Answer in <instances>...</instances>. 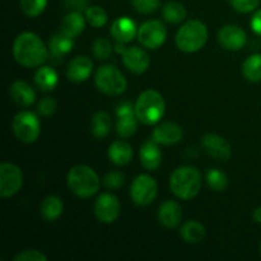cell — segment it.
Instances as JSON below:
<instances>
[{"label":"cell","instance_id":"cell-31","mask_svg":"<svg viewBox=\"0 0 261 261\" xmlns=\"http://www.w3.org/2000/svg\"><path fill=\"white\" fill-rule=\"evenodd\" d=\"M84 14H86L87 22L94 28L103 27L107 23V20H109V15H107L106 10L103 8L98 7V5L88 7L86 9V12H84Z\"/></svg>","mask_w":261,"mask_h":261},{"label":"cell","instance_id":"cell-44","mask_svg":"<svg viewBox=\"0 0 261 261\" xmlns=\"http://www.w3.org/2000/svg\"><path fill=\"white\" fill-rule=\"evenodd\" d=\"M260 251H261V244H260Z\"/></svg>","mask_w":261,"mask_h":261},{"label":"cell","instance_id":"cell-17","mask_svg":"<svg viewBox=\"0 0 261 261\" xmlns=\"http://www.w3.org/2000/svg\"><path fill=\"white\" fill-rule=\"evenodd\" d=\"M184 132L176 122L165 121L153 129V139L162 145L177 144L182 139Z\"/></svg>","mask_w":261,"mask_h":261},{"label":"cell","instance_id":"cell-41","mask_svg":"<svg viewBox=\"0 0 261 261\" xmlns=\"http://www.w3.org/2000/svg\"><path fill=\"white\" fill-rule=\"evenodd\" d=\"M126 115H135V106H133L129 101H122L116 107V116H126Z\"/></svg>","mask_w":261,"mask_h":261},{"label":"cell","instance_id":"cell-15","mask_svg":"<svg viewBox=\"0 0 261 261\" xmlns=\"http://www.w3.org/2000/svg\"><path fill=\"white\" fill-rule=\"evenodd\" d=\"M48 59L53 61L55 65L63 63L64 58L73 50L74 38L68 37L63 32H58L51 36L48 40Z\"/></svg>","mask_w":261,"mask_h":261},{"label":"cell","instance_id":"cell-8","mask_svg":"<svg viewBox=\"0 0 261 261\" xmlns=\"http://www.w3.org/2000/svg\"><path fill=\"white\" fill-rule=\"evenodd\" d=\"M138 40L144 47L157 50L167 40V28L160 19H149L138 30Z\"/></svg>","mask_w":261,"mask_h":261},{"label":"cell","instance_id":"cell-39","mask_svg":"<svg viewBox=\"0 0 261 261\" xmlns=\"http://www.w3.org/2000/svg\"><path fill=\"white\" fill-rule=\"evenodd\" d=\"M56 111V101L51 97H46V98H42L40 102H38L37 106V112L42 116H51L54 115V112Z\"/></svg>","mask_w":261,"mask_h":261},{"label":"cell","instance_id":"cell-35","mask_svg":"<svg viewBox=\"0 0 261 261\" xmlns=\"http://www.w3.org/2000/svg\"><path fill=\"white\" fill-rule=\"evenodd\" d=\"M133 8L140 14H152L160 8L161 0H130Z\"/></svg>","mask_w":261,"mask_h":261},{"label":"cell","instance_id":"cell-16","mask_svg":"<svg viewBox=\"0 0 261 261\" xmlns=\"http://www.w3.org/2000/svg\"><path fill=\"white\" fill-rule=\"evenodd\" d=\"M182 221V209L175 200H166L158 209V222L165 228H177Z\"/></svg>","mask_w":261,"mask_h":261},{"label":"cell","instance_id":"cell-27","mask_svg":"<svg viewBox=\"0 0 261 261\" xmlns=\"http://www.w3.org/2000/svg\"><path fill=\"white\" fill-rule=\"evenodd\" d=\"M112 129L111 116L106 111H98L92 117L91 132L96 139H102L110 134Z\"/></svg>","mask_w":261,"mask_h":261},{"label":"cell","instance_id":"cell-21","mask_svg":"<svg viewBox=\"0 0 261 261\" xmlns=\"http://www.w3.org/2000/svg\"><path fill=\"white\" fill-rule=\"evenodd\" d=\"M9 94L13 102L20 107H30L36 101V92L27 82L15 81L9 87Z\"/></svg>","mask_w":261,"mask_h":261},{"label":"cell","instance_id":"cell-9","mask_svg":"<svg viewBox=\"0 0 261 261\" xmlns=\"http://www.w3.org/2000/svg\"><path fill=\"white\" fill-rule=\"evenodd\" d=\"M158 193V185L149 175H139L133 181L130 195L133 201L139 206H147L154 201Z\"/></svg>","mask_w":261,"mask_h":261},{"label":"cell","instance_id":"cell-38","mask_svg":"<svg viewBox=\"0 0 261 261\" xmlns=\"http://www.w3.org/2000/svg\"><path fill=\"white\" fill-rule=\"evenodd\" d=\"M14 261H47V256L38 250H24L15 255Z\"/></svg>","mask_w":261,"mask_h":261},{"label":"cell","instance_id":"cell-24","mask_svg":"<svg viewBox=\"0 0 261 261\" xmlns=\"http://www.w3.org/2000/svg\"><path fill=\"white\" fill-rule=\"evenodd\" d=\"M59 76L54 68L47 65H41L35 74V83L41 91H53L58 86Z\"/></svg>","mask_w":261,"mask_h":261},{"label":"cell","instance_id":"cell-14","mask_svg":"<svg viewBox=\"0 0 261 261\" xmlns=\"http://www.w3.org/2000/svg\"><path fill=\"white\" fill-rule=\"evenodd\" d=\"M201 147L211 157L218 161H227L232 155L231 145L221 135L205 134L201 139Z\"/></svg>","mask_w":261,"mask_h":261},{"label":"cell","instance_id":"cell-42","mask_svg":"<svg viewBox=\"0 0 261 261\" xmlns=\"http://www.w3.org/2000/svg\"><path fill=\"white\" fill-rule=\"evenodd\" d=\"M250 24H251V30L254 31L256 35L261 36V9L255 12V14L252 15L251 23H250Z\"/></svg>","mask_w":261,"mask_h":261},{"label":"cell","instance_id":"cell-29","mask_svg":"<svg viewBox=\"0 0 261 261\" xmlns=\"http://www.w3.org/2000/svg\"><path fill=\"white\" fill-rule=\"evenodd\" d=\"M186 12L185 7L178 2H168L163 5L162 8V17L166 22L168 23H181L186 19Z\"/></svg>","mask_w":261,"mask_h":261},{"label":"cell","instance_id":"cell-10","mask_svg":"<svg viewBox=\"0 0 261 261\" xmlns=\"http://www.w3.org/2000/svg\"><path fill=\"white\" fill-rule=\"evenodd\" d=\"M22 170L14 163L3 162L0 165V196L12 198L22 189Z\"/></svg>","mask_w":261,"mask_h":261},{"label":"cell","instance_id":"cell-6","mask_svg":"<svg viewBox=\"0 0 261 261\" xmlns=\"http://www.w3.org/2000/svg\"><path fill=\"white\" fill-rule=\"evenodd\" d=\"M94 83L97 89L107 96H120L127 88V82L124 74L111 64H106L97 69L94 74Z\"/></svg>","mask_w":261,"mask_h":261},{"label":"cell","instance_id":"cell-5","mask_svg":"<svg viewBox=\"0 0 261 261\" xmlns=\"http://www.w3.org/2000/svg\"><path fill=\"white\" fill-rule=\"evenodd\" d=\"M208 37L209 32L206 25L198 19H191L178 28L175 42L180 51L193 54L204 47Z\"/></svg>","mask_w":261,"mask_h":261},{"label":"cell","instance_id":"cell-13","mask_svg":"<svg viewBox=\"0 0 261 261\" xmlns=\"http://www.w3.org/2000/svg\"><path fill=\"white\" fill-rule=\"evenodd\" d=\"M247 41L246 32L236 24H227L219 30L218 42L228 51H239Z\"/></svg>","mask_w":261,"mask_h":261},{"label":"cell","instance_id":"cell-25","mask_svg":"<svg viewBox=\"0 0 261 261\" xmlns=\"http://www.w3.org/2000/svg\"><path fill=\"white\" fill-rule=\"evenodd\" d=\"M64 204L59 196L50 195L45 198L41 203L40 213L41 217L45 219L46 222H54L63 214Z\"/></svg>","mask_w":261,"mask_h":261},{"label":"cell","instance_id":"cell-34","mask_svg":"<svg viewBox=\"0 0 261 261\" xmlns=\"http://www.w3.org/2000/svg\"><path fill=\"white\" fill-rule=\"evenodd\" d=\"M47 7V0H20V9L27 17L36 18L42 14Z\"/></svg>","mask_w":261,"mask_h":261},{"label":"cell","instance_id":"cell-7","mask_svg":"<svg viewBox=\"0 0 261 261\" xmlns=\"http://www.w3.org/2000/svg\"><path fill=\"white\" fill-rule=\"evenodd\" d=\"M12 129L18 140L31 144L35 143L41 134L40 119L31 111H20L13 119Z\"/></svg>","mask_w":261,"mask_h":261},{"label":"cell","instance_id":"cell-43","mask_svg":"<svg viewBox=\"0 0 261 261\" xmlns=\"http://www.w3.org/2000/svg\"><path fill=\"white\" fill-rule=\"evenodd\" d=\"M252 217H254V221L257 222V223H261V206L256 208L252 213Z\"/></svg>","mask_w":261,"mask_h":261},{"label":"cell","instance_id":"cell-26","mask_svg":"<svg viewBox=\"0 0 261 261\" xmlns=\"http://www.w3.org/2000/svg\"><path fill=\"white\" fill-rule=\"evenodd\" d=\"M205 227L203 223H200L199 221H188L184 223V226L181 227L180 234L182 237V240L188 244H198L201 242L205 237Z\"/></svg>","mask_w":261,"mask_h":261},{"label":"cell","instance_id":"cell-32","mask_svg":"<svg viewBox=\"0 0 261 261\" xmlns=\"http://www.w3.org/2000/svg\"><path fill=\"white\" fill-rule=\"evenodd\" d=\"M205 178L209 188L214 191H223L227 188V185H228V178H227L226 173L219 170H216V168L209 170L206 172Z\"/></svg>","mask_w":261,"mask_h":261},{"label":"cell","instance_id":"cell-40","mask_svg":"<svg viewBox=\"0 0 261 261\" xmlns=\"http://www.w3.org/2000/svg\"><path fill=\"white\" fill-rule=\"evenodd\" d=\"M64 8L69 12H86L88 8V0H64Z\"/></svg>","mask_w":261,"mask_h":261},{"label":"cell","instance_id":"cell-1","mask_svg":"<svg viewBox=\"0 0 261 261\" xmlns=\"http://www.w3.org/2000/svg\"><path fill=\"white\" fill-rule=\"evenodd\" d=\"M13 56L24 68H37L48 60V47L33 32H22L13 43Z\"/></svg>","mask_w":261,"mask_h":261},{"label":"cell","instance_id":"cell-2","mask_svg":"<svg viewBox=\"0 0 261 261\" xmlns=\"http://www.w3.org/2000/svg\"><path fill=\"white\" fill-rule=\"evenodd\" d=\"M201 173L193 166H181L176 168L170 177V189L176 198L191 200L201 189Z\"/></svg>","mask_w":261,"mask_h":261},{"label":"cell","instance_id":"cell-18","mask_svg":"<svg viewBox=\"0 0 261 261\" xmlns=\"http://www.w3.org/2000/svg\"><path fill=\"white\" fill-rule=\"evenodd\" d=\"M138 30L139 28L132 18L120 17L114 20L110 28V33L116 42L129 43L134 40L135 36H138Z\"/></svg>","mask_w":261,"mask_h":261},{"label":"cell","instance_id":"cell-12","mask_svg":"<svg viewBox=\"0 0 261 261\" xmlns=\"http://www.w3.org/2000/svg\"><path fill=\"white\" fill-rule=\"evenodd\" d=\"M122 55V64L129 71L134 74H143L150 65V58L148 53L138 46L125 47Z\"/></svg>","mask_w":261,"mask_h":261},{"label":"cell","instance_id":"cell-20","mask_svg":"<svg viewBox=\"0 0 261 261\" xmlns=\"http://www.w3.org/2000/svg\"><path fill=\"white\" fill-rule=\"evenodd\" d=\"M139 158L140 163L145 170H158L161 163H162V150H161L160 144L153 138L150 140H147L140 148Z\"/></svg>","mask_w":261,"mask_h":261},{"label":"cell","instance_id":"cell-37","mask_svg":"<svg viewBox=\"0 0 261 261\" xmlns=\"http://www.w3.org/2000/svg\"><path fill=\"white\" fill-rule=\"evenodd\" d=\"M125 177L120 171H110L105 175L103 177V185L107 189H111V190H116L120 189L124 185Z\"/></svg>","mask_w":261,"mask_h":261},{"label":"cell","instance_id":"cell-28","mask_svg":"<svg viewBox=\"0 0 261 261\" xmlns=\"http://www.w3.org/2000/svg\"><path fill=\"white\" fill-rule=\"evenodd\" d=\"M242 75L252 83L261 82V54L250 55L242 64Z\"/></svg>","mask_w":261,"mask_h":261},{"label":"cell","instance_id":"cell-30","mask_svg":"<svg viewBox=\"0 0 261 261\" xmlns=\"http://www.w3.org/2000/svg\"><path fill=\"white\" fill-rule=\"evenodd\" d=\"M138 117L137 115H126V116L117 117L116 132L119 137L130 138L138 130Z\"/></svg>","mask_w":261,"mask_h":261},{"label":"cell","instance_id":"cell-23","mask_svg":"<svg viewBox=\"0 0 261 261\" xmlns=\"http://www.w3.org/2000/svg\"><path fill=\"white\" fill-rule=\"evenodd\" d=\"M133 147L125 140H116L109 148V158L114 165L125 166L132 161Z\"/></svg>","mask_w":261,"mask_h":261},{"label":"cell","instance_id":"cell-3","mask_svg":"<svg viewBox=\"0 0 261 261\" xmlns=\"http://www.w3.org/2000/svg\"><path fill=\"white\" fill-rule=\"evenodd\" d=\"M66 184L69 190L74 195L87 199L98 193L101 180L92 167L86 165H76L69 170Z\"/></svg>","mask_w":261,"mask_h":261},{"label":"cell","instance_id":"cell-19","mask_svg":"<svg viewBox=\"0 0 261 261\" xmlns=\"http://www.w3.org/2000/svg\"><path fill=\"white\" fill-rule=\"evenodd\" d=\"M92 70H93V61L91 58L86 55L76 56L69 64L66 76L69 78V81L82 83L91 76Z\"/></svg>","mask_w":261,"mask_h":261},{"label":"cell","instance_id":"cell-4","mask_svg":"<svg viewBox=\"0 0 261 261\" xmlns=\"http://www.w3.org/2000/svg\"><path fill=\"white\" fill-rule=\"evenodd\" d=\"M134 106L138 120L145 125L158 124L165 116V98L155 89H147L142 92Z\"/></svg>","mask_w":261,"mask_h":261},{"label":"cell","instance_id":"cell-11","mask_svg":"<svg viewBox=\"0 0 261 261\" xmlns=\"http://www.w3.org/2000/svg\"><path fill=\"white\" fill-rule=\"evenodd\" d=\"M120 201L114 194L105 193L94 201V214L101 223L111 224L120 216Z\"/></svg>","mask_w":261,"mask_h":261},{"label":"cell","instance_id":"cell-33","mask_svg":"<svg viewBox=\"0 0 261 261\" xmlns=\"http://www.w3.org/2000/svg\"><path fill=\"white\" fill-rule=\"evenodd\" d=\"M114 46H112L111 41L106 37H98L92 45V53H93L94 58L98 60H107L111 56Z\"/></svg>","mask_w":261,"mask_h":261},{"label":"cell","instance_id":"cell-22","mask_svg":"<svg viewBox=\"0 0 261 261\" xmlns=\"http://www.w3.org/2000/svg\"><path fill=\"white\" fill-rule=\"evenodd\" d=\"M86 15L82 14L81 12H69L61 20L60 31L68 37L76 38L86 28Z\"/></svg>","mask_w":261,"mask_h":261},{"label":"cell","instance_id":"cell-36","mask_svg":"<svg viewBox=\"0 0 261 261\" xmlns=\"http://www.w3.org/2000/svg\"><path fill=\"white\" fill-rule=\"evenodd\" d=\"M229 4L236 12L247 14L257 9L260 0H229Z\"/></svg>","mask_w":261,"mask_h":261}]
</instances>
